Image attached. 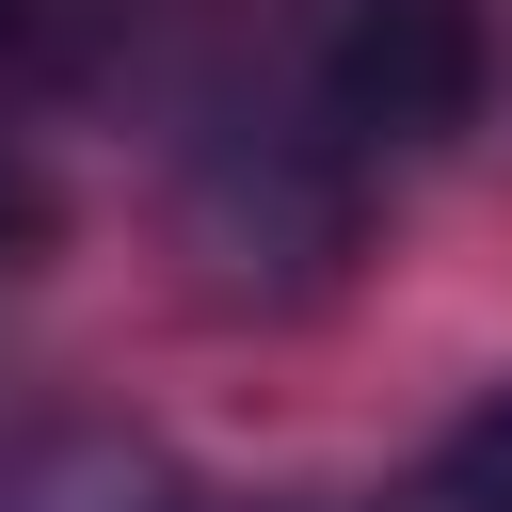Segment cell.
I'll use <instances>...</instances> for the list:
<instances>
[{"instance_id": "8992f818", "label": "cell", "mask_w": 512, "mask_h": 512, "mask_svg": "<svg viewBox=\"0 0 512 512\" xmlns=\"http://www.w3.org/2000/svg\"><path fill=\"white\" fill-rule=\"evenodd\" d=\"M368 512H464V496H448V480H400V496H368Z\"/></svg>"}, {"instance_id": "3957f363", "label": "cell", "mask_w": 512, "mask_h": 512, "mask_svg": "<svg viewBox=\"0 0 512 512\" xmlns=\"http://www.w3.org/2000/svg\"><path fill=\"white\" fill-rule=\"evenodd\" d=\"M0 512H240V496H208L160 432L80 416V432H32V448L0 464Z\"/></svg>"}, {"instance_id": "6da1fadb", "label": "cell", "mask_w": 512, "mask_h": 512, "mask_svg": "<svg viewBox=\"0 0 512 512\" xmlns=\"http://www.w3.org/2000/svg\"><path fill=\"white\" fill-rule=\"evenodd\" d=\"M368 240V176L288 112V96H240L192 128L176 160V256L208 304H320Z\"/></svg>"}, {"instance_id": "5b68a950", "label": "cell", "mask_w": 512, "mask_h": 512, "mask_svg": "<svg viewBox=\"0 0 512 512\" xmlns=\"http://www.w3.org/2000/svg\"><path fill=\"white\" fill-rule=\"evenodd\" d=\"M48 240H64V192H48V160H16V144H0V288H16V272H48Z\"/></svg>"}, {"instance_id": "277c9868", "label": "cell", "mask_w": 512, "mask_h": 512, "mask_svg": "<svg viewBox=\"0 0 512 512\" xmlns=\"http://www.w3.org/2000/svg\"><path fill=\"white\" fill-rule=\"evenodd\" d=\"M432 480H448L464 512H512V384H496V400H480V416L432 448Z\"/></svg>"}, {"instance_id": "52a82bcc", "label": "cell", "mask_w": 512, "mask_h": 512, "mask_svg": "<svg viewBox=\"0 0 512 512\" xmlns=\"http://www.w3.org/2000/svg\"><path fill=\"white\" fill-rule=\"evenodd\" d=\"M16 32H32V0H0V48H16Z\"/></svg>"}, {"instance_id": "7a4b0ae2", "label": "cell", "mask_w": 512, "mask_h": 512, "mask_svg": "<svg viewBox=\"0 0 512 512\" xmlns=\"http://www.w3.org/2000/svg\"><path fill=\"white\" fill-rule=\"evenodd\" d=\"M480 80H496L480 0H320V32L288 48L272 96H288L352 176H400V160H432V144L480 128Z\"/></svg>"}]
</instances>
